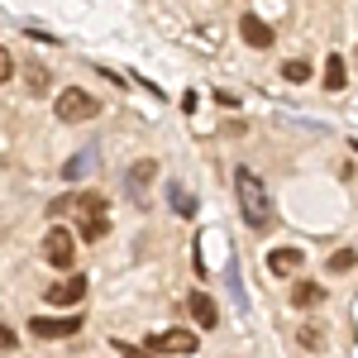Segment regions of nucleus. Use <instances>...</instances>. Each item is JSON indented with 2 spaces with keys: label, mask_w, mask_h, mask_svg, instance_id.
I'll return each mask as SVG.
<instances>
[{
  "label": "nucleus",
  "mask_w": 358,
  "mask_h": 358,
  "mask_svg": "<svg viewBox=\"0 0 358 358\" xmlns=\"http://www.w3.org/2000/svg\"><path fill=\"white\" fill-rule=\"evenodd\" d=\"M234 187H239V210H244V220L253 229H268L273 224V201H268V187L258 182V172L253 167H239L234 172Z\"/></svg>",
  "instance_id": "nucleus-1"
},
{
  "label": "nucleus",
  "mask_w": 358,
  "mask_h": 358,
  "mask_svg": "<svg viewBox=\"0 0 358 358\" xmlns=\"http://www.w3.org/2000/svg\"><path fill=\"white\" fill-rule=\"evenodd\" d=\"M72 210H77V234H82V239H91V244H96V239H106V234H110V201H106V196H77V206H72Z\"/></svg>",
  "instance_id": "nucleus-2"
},
{
  "label": "nucleus",
  "mask_w": 358,
  "mask_h": 358,
  "mask_svg": "<svg viewBox=\"0 0 358 358\" xmlns=\"http://www.w3.org/2000/svg\"><path fill=\"white\" fill-rule=\"evenodd\" d=\"M57 120H67V124H82V120H96V96H86V91H77V86H67V91H57Z\"/></svg>",
  "instance_id": "nucleus-3"
},
{
  "label": "nucleus",
  "mask_w": 358,
  "mask_h": 358,
  "mask_svg": "<svg viewBox=\"0 0 358 358\" xmlns=\"http://www.w3.org/2000/svg\"><path fill=\"white\" fill-rule=\"evenodd\" d=\"M43 258L53 263L57 273H72V263H77V244H72V234H67L62 224H53V229L43 234Z\"/></svg>",
  "instance_id": "nucleus-4"
},
{
  "label": "nucleus",
  "mask_w": 358,
  "mask_h": 358,
  "mask_svg": "<svg viewBox=\"0 0 358 358\" xmlns=\"http://www.w3.org/2000/svg\"><path fill=\"white\" fill-rule=\"evenodd\" d=\"M77 330H82V315H38V320H29V334H38V339H67Z\"/></svg>",
  "instance_id": "nucleus-5"
},
{
  "label": "nucleus",
  "mask_w": 358,
  "mask_h": 358,
  "mask_svg": "<svg viewBox=\"0 0 358 358\" xmlns=\"http://www.w3.org/2000/svg\"><path fill=\"white\" fill-rule=\"evenodd\" d=\"M143 349H153V354H196V334L192 330H163V334H153V339H143Z\"/></svg>",
  "instance_id": "nucleus-6"
},
{
  "label": "nucleus",
  "mask_w": 358,
  "mask_h": 358,
  "mask_svg": "<svg viewBox=\"0 0 358 358\" xmlns=\"http://www.w3.org/2000/svg\"><path fill=\"white\" fill-rule=\"evenodd\" d=\"M43 296H48V306H77V301L86 296V277H67V282H53V287H48Z\"/></svg>",
  "instance_id": "nucleus-7"
},
{
  "label": "nucleus",
  "mask_w": 358,
  "mask_h": 358,
  "mask_svg": "<svg viewBox=\"0 0 358 358\" xmlns=\"http://www.w3.org/2000/svg\"><path fill=\"white\" fill-rule=\"evenodd\" d=\"M187 310H192V320L201 330H215V325H220V310H215V301H210L206 292H192V296H187Z\"/></svg>",
  "instance_id": "nucleus-8"
},
{
  "label": "nucleus",
  "mask_w": 358,
  "mask_h": 358,
  "mask_svg": "<svg viewBox=\"0 0 358 358\" xmlns=\"http://www.w3.org/2000/svg\"><path fill=\"white\" fill-rule=\"evenodd\" d=\"M239 34L248 48H273V24H263L258 15H239Z\"/></svg>",
  "instance_id": "nucleus-9"
},
{
  "label": "nucleus",
  "mask_w": 358,
  "mask_h": 358,
  "mask_svg": "<svg viewBox=\"0 0 358 358\" xmlns=\"http://www.w3.org/2000/svg\"><path fill=\"white\" fill-rule=\"evenodd\" d=\"M268 273H277V277L301 273V248H273L268 253Z\"/></svg>",
  "instance_id": "nucleus-10"
},
{
  "label": "nucleus",
  "mask_w": 358,
  "mask_h": 358,
  "mask_svg": "<svg viewBox=\"0 0 358 358\" xmlns=\"http://www.w3.org/2000/svg\"><path fill=\"white\" fill-rule=\"evenodd\" d=\"M320 301H325V287H315V282H296V287H292V306H296V310L320 306Z\"/></svg>",
  "instance_id": "nucleus-11"
},
{
  "label": "nucleus",
  "mask_w": 358,
  "mask_h": 358,
  "mask_svg": "<svg viewBox=\"0 0 358 358\" xmlns=\"http://www.w3.org/2000/svg\"><path fill=\"white\" fill-rule=\"evenodd\" d=\"M344 77H349V67H344V57H330V62H325V86H330V91H344Z\"/></svg>",
  "instance_id": "nucleus-12"
},
{
  "label": "nucleus",
  "mask_w": 358,
  "mask_h": 358,
  "mask_svg": "<svg viewBox=\"0 0 358 358\" xmlns=\"http://www.w3.org/2000/svg\"><path fill=\"white\" fill-rule=\"evenodd\" d=\"M167 196H172V210H177V215H192V210H196V201L182 192V182H172V187H167Z\"/></svg>",
  "instance_id": "nucleus-13"
},
{
  "label": "nucleus",
  "mask_w": 358,
  "mask_h": 358,
  "mask_svg": "<svg viewBox=\"0 0 358 358\" xmlns=\"http://www.w3.org/2000/svg\"><path fill=\"white\" fill-rule=\"evenodd\" d=\"M282 77H287V82H306V77H310V62H306V57H292V62H282Z\"/></svg>",
  "instance_id": "nucleus-14"
},
{
  "label": "nucleus",
  "mask_w": 358,
  "mask_h": 358,
  "mask_svg": "<svg viewBox=\"0 0 358 358\" xmlns=\"http://www.w3.org/2000/svg\"><path fill=\"white\" fill-rule=\"evenodd\" d=\"M296 339H301L306 349H325V330H320V325H301V330H296Z\"/></svg>",
  "instance_id": "nucleus-15"
},
{
  "label": "nucleus",
  "mask_w": 358,
  "mask_h": 358,
  "mask_svg": "<svg viewBox=\"0 0 358 358\" xmlns=\"http://www.w3.org/2000/svg\"><path fill=\"white\" fill-rule=\"evenodd\" d=\"M29 91L34 96H48V67H38V62L29 67Z\"/></svg>",
  "instance_id": "nucleus-16"
},
{
  "label": "nucleus",
  "mask_w": 358,
  "mask_h": 358,
  "mask_svg": "<svg viewBox=\"0 0 358 358\" xmlns=\"http://www.w3.org/2000/svg\"><path fill=\"white\" fill-rule=\"evenodd\" d=\"M354 263H358V253H354V248H339V253H330V273H349Z\"/></svg>",
  "instance_id": "nucleus-17"
},
{
  "label": "nucleus",
  "mask_w": 358,
  "mask_h": 358,
  "mask_svg": "<svg viewBox=\"0 0 358 358\" xmlns=\"http://www.w3.org/2000/svg\"><path fill=\"white\" fill-rule=\"evenodd\" d=\"M153 172H158V167L148 163V158H143V163H134V167H129V187H134V192H138V187H143V182L153 177Z\"/></svg>",
  "instance_id": "nucleus-18"
},
{
  "label": "nucleus",
  "mask_w": 358,
  "mask_h": 358,
  "mask_svg": "<svg viewBox=\"0 0 358 358\" xmlns=\"http://www.w3.org/2000/svg\"><path fill=\"white\" fill-rule=\"evenodd\" d=\"M124 358H153V349H143V344H115Z\"/></svg>",
  "instance_id": "nucleus-19"
},
{
  "label": "nucleus",
  "mask_w": 358,
  "mask_h": 358,
  "mask_svg": "<svg viewBox=\"0 0 358 358\" xmlns=\"http://www.w3.org/2000/svg\"><path fill=\"white\" fill-rule=\"evenodd\" d=\"M10 77H15V62H10V53L0 48V82H10Z\"/></svg>",
  "instance_id": "nucleus-20"
},
{
  "label": "nucleus",
  "mask_w": 358,
  "mask_h": 358,
  "mask_svg": "<svg viewBox=\"0 0 358 358\" xmlns=\"http://www.w3.org/2000/svg\"><path fill=\"white\" fill-rule=\"evenodd\" d=\"M5 349H15V330H10V325H0V354H5Z\"/></svg>",
  "instance_id": "nucleus-21"
}]
</instances>
